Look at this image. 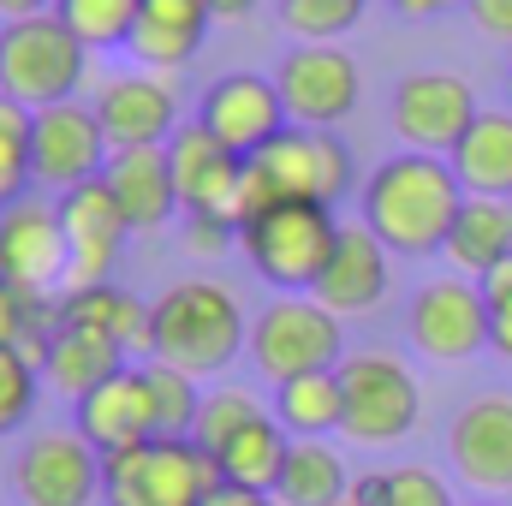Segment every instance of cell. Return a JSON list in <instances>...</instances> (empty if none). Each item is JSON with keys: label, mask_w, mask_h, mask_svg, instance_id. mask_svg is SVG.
<instances>
[{"label": "cell", "mask_w": 512, "mask_h": 506, "mask_svg": "<svg viewBox=\"0 0 512 506\" xmlns=\"http://www.w3.org/2000/svg\"><path fill=\"white\" fill-rule=\"evenodd\" d=\"M465 185L453 173L447 155H423V149H399L358 185L364 203V227L382 239L393 256H435L447 251V233L465 209Z\"/></svg>", "instance_id": "obj_1"}, {"label": "cell", "mask_w": 512, "mask_h": 506, "mask_svg": "<svg viewBox=\"0 0 512 506\" xmlns=\"http://www.w3.org/2000/svg\"><path fill=\"white\" fill-rule=\"evenodd\" d=\"M149 310H155V358L191 376H221L239 352H251V316L221 280H179Z\"/></svg>", "instance_id": "obj_2"}, {"label": "cell", "mask_w": 512, "mask_h": 506, "mask_svg": "<svg viewBox=\"0 0 512 506\" xmlns=\"http://www.w3.org/2000/svg\"><path fill=\"white\" fill-rule=\"evenodd\" d=\"M84 72H90V48L72 36L60 12L0 24V96H12L18 108L36 114L54 102H78Z\"/></svg>", "instance_id": "obj_3"}, {"label": "cell", "mask_w": 512, "mask_h": 506, "mask_svg": "<svg viewBox=\"0 0 512 506\" xmlns=\"http://www.w3.org/2000/svg\"><path fill=\"white\" fill-rule=\"evenodd\" d=\"M215 489H221V465L191 435L102 453V501L108 506H203Z\"/></svg>", "instance_id": "obj_4"}, {"label": "cell", "mask_w": 512, "mask_h": 506, "mask_svg": "<svg viewBox=\"0 0 512 506\" xmlns=\"http://www.w3.org/2000/svg\"><path fill=\"white\" fill-rule=\"evenodd\" d=\"M251 364H256V376H268L274 387L292 376L340 370L346 364V328L310 292H280L274 304L256 310V322H251Z\"/></svg>", "instance_id": "obj_5"}, {"label": "cell", "mask_w": 512, "mask_h": 506, "mask_svg": "<svg viewBox=\"0 0 512 506\" xmlns=\"http://www.w3.org/2000/svg\"><path fill=\"white\" fill-rule=\"evenodd\" d=\"M340 387H346V417H340V435L352 447H399L417 417H423V393H417V376L399 352H352L340 364Z\"/></svg>", "instance_id": "obj_6"}, {"label": "cell", "mask_w": 512, "mask_h": 506, "mask_svg": "<svg viewBox=\"0 0 512 506\" xmlns=\"http://www.w3.org/2000/svg\"><path fill=\"white\" fill-rule=\"evenodd\" d=\"M334 245H340V221L328 203H280L239 233V251L280 292H316Z\"/></svg>", "instance_id": "obj_7"}, {"label": "cell", "mask_w": 512, "mask_h": 506, "mask_svg": "<svg viewBox=\"0 0 512 506\" xmlns=\"http://www.w3.org/2000/svg\"><path fill=\"white\" fill-rule=\"evenodd\" d=\"M274 90L286 102V120L292 126H310V131H334L364 96V72L346 48L334 42H304L280 60L274 72Z\"/></svg>", "instance_id": "obj_8"}, {"label": "cell", "mask_w": 512, "mask_h": 506, "mask_svg": "<svg viewBox=\"0 0 512 506\" xmlns=\"http://www.w3.org/2000/svg\"><path fill=\"white\" fill-rule=\"evenodd\" d=\"M405 334L429 364H465L489 346V298L483 286L459 280H429L405 304Z\"/></svg>", "instance_id": "obj_9"}, {"label": "cell", "mask_w": 512, "mask_h": 506, "mask_svg": "<svg viewBox=\"0 0 512 506\" xmlns=\"http://www.w3.org/2000/svg\"><path fill=\"white\" fill-rule=\"evenodd\" d=\"M256 167L268 173V185L286 203H340L352 197L358 173H352V149L334 131H310V126H286L262 155H251Z\"/></svg>", "instance_id": "obj_10"}, {"label": "cell", "mask_w": 512, "mask_h": 506, "mask_svg": "<svg viewBox=\"0 0 512 506\" xmlns=\"http://www.w3.org/2000/svg\"><path fill=\"white\" fill-rule=\"evenodd\" d=\"M60 203V227H66V292L78 286H108L114 280V262L126 251V209L114 203L108 179H90V185H72L54 197Z\"/></svg>", "instance_id": "obj_11"}, {"label": "cell", "mask_w": 512, "mask_h": 506, "mask_svg": "<svg viewBox=\"0 0 512 506\" xmlns=\"http://www.w3.org/2000/svg\"><path fill=\"white\" fill-rule=\"evenodd\" d=\"M12 489L24 506H90L102 495V453L78 429H42L24 441Z\"/></svg>", "instance_id": "obj_12"}, {"label": "cell", "mask_w": 512, "mask_h": 506, "mask_svg": "<svg viewBox=\"0 0 512 506\" xmlns=\"http://www.w3.org/2000/svg\"><path fill=\"white\" fill-rule=\"evenodd\" d=\"M477 96L459 72H411L399 78L393 90V131L405 149H423V155H447L459 149V137L477 126Z\"/></svg>", "instance_id": "obj_13"}, {"label": "cell", "mask_w": 512, "mask_h": 506, "mask_svg": "<svg viewBox=\"0 0 512 506\" xmlns=\"http://www.w3.org/2000/svg\"><path fill=\"white\" fill-rule=\"evenodd\" d=\"M108 131L96 120V108L84 102H54V108H36V131H30V167H36V185L48 191H72V185H90L108 173Z\"/></svg>", "instance_id": "obj_14"}, {"label": "cell", "mask_w": 512, "mask_h": 506, "mask_svg": "<svg viewBox=\"0 0 512 506\" xmlns=\"http://www.w3.org/2000/svg\"><path fill=\"white\" fill-rule=\"evenodd\" d=\"M0 280L12 292H66V227L60 203L18 197L0 209Z\"/></svg>", "instance_id": "obj_15"}, {"label": "cell", "mask_w": 512, "mask_h": 506, "mask_svg": "<svg viewBox=\"0 0 512 506\" xmlns=\"http://www.w3.org/2000/svg\"><path fill=\"white\" fill-rule=\"evenodd\" d=\"M447 453L465 489L483 501L512 495V393H477L447 429Z\"/></svg>", "instance_id": "obj_16"}, {"label": "cell", "mask_w": 512, "mask_h": 506, "mask_svg": "<svg viewBox=\"0 0 512 506\" xmlns=\"http://www.w3.org/2000/svg\"><path fill=\"white\" fill-rule=\"evenodd\" d=\"M197 120L215 131L233 155H262L280 131L292 126L286 120V102H280V90H274V78H256V72H227V78H215L209 90H203V102H197Z\"/></svg>", "instance_id": "obj_17"}, {"label": "cell", "mask_w": 512, "mask_h": 506, "mask_svg": "<svg viewBox=\"0 0 512 506\" xmlns=\"http://www.w3.org/2000/svg\"><path fill=\"white\" fill-rule=\"evenodd\" d=\"M167 167H173V185H179V209L185 215H227L233 221L239 179H245V155H233L203 120H191V126H179L167 137Z\"/></svg>", "instance_id": "obj_18"}, {"label": "cell", "mask_w": 512, "mask_h": 506, "mask_svg": "<svg viewBox=\"0 0 512 506\" xmlns=\"http://www.w3.org/2000/svg\"><path fill=\"white\" fill-rule=\"evenodd\" d=\"M96 120L108 131V149H167L179 131V90L167 72H120L96 90Z\"/></svg>", "instance_id": "obj_19"}, {"label": "cell", "mask_w": 512, "mask_h": 506, "mask_svg": "<svg viewBox=\"0 0 512 506\" xmlns=\"http://www.w3.org/2000/svg\"><path fill=\"white\" fill-rule=\"evenodd\" d=\"M387 245L358 221V227H340V245L328 256V268H322V280H316V304H328L340 322L346 316H370V310H382L387 304V286H393V262H387Z\"/></svg>", "instance_id": "obj_20"}, {"label": "cell", "mask_w": 512, "mask_h": 506, "mask_svg": "<svg viewBox=\"0 0 512 506\" xmlns=\"http://www.w3.org/2000/svg\"><path fill=\"white\" fill-rule=\"evenodd\" d=\"M78 435L96 453H126V447L155 441V405H149L143 364H126L120 376H108L78 399Z\"/></svg>", "instance_id": "obj_21"}, {"label": "cell", "mask_w": 512, "mask_h": 506, "mask_svg": "<svg viewBox=\"0 0 512 506\" xmlns=\"http://www.w3.org/2000/svg\"><path fill=\"white\" fill-rule=\"evenodd\" d=\"M209 24H215L209 0H143L137 30H131L126 48L149 66V72H179V66L197 60Z\"/></svg>", "instance_id": "obj_22"}, {"label": "cell", "mask_w": 512, "mask_h": 506, "mask_svg": "<svg viewBox=\"0 0 512 506\" xmlns=\"http://www.w3.org/2000/svg\"><path fill=\"white\" fill-rule=\"evenodd\" d=\"M102 179H108L114 203L126 209L131 233H149V227H161L179 209V185H173L167 149H114Z\"/></svg>", "instance_id": "obj_23"}, {"label": "cell", "mask_w": 512, "mask_h": 506, "mask_svg": "<svg viewBox=\"0 0 512 506\" xmlns=\"http://www.w3.org/2000/svg\"><path fill=\"white\" fill-rule=\"evenodd\" d=\"M441 256L465 280H483L495 262H507L512 256V197H465V209H459Z\"/></svg>", "instance_id": "obj_24"}, {"label": "cell", "mask_w": 512, "mask_h": 506, "mask_svg": "<svg viewBox=\"0 0 512 506\" xmlns=\"http://www.w3.org/2000/svg\"><path fill=\"white\" fill-rule=\"evenodd\" d=\"M453 173L471 197H512V108H483L459 137Z\"/></svg>", "instance_id": "obj_25"}, {"label": "cell", "mask_w": 512, "mask_h": 506, "mask_svg": "<svg viewBox=\"0 0 512 506\" xmlns=\"http://www.w3.org/2000/svg\"><path fill=\"white\" fill-rule=\"evenodd\" d=\"M352 471L346 453L334 441H292L286 471L274 483V506H334L340 495H352Z\"/></svg>", "instance_id": "obj_26"}, {"label": "cell", "mask_w": 512, "mask_h": 506, "mask_svg": "<svg viewBox=\"0 0 512 506\" xmlns=\"http://www.w3.org/2000/svg\"><path fill=\"white\" fill-rule=\"evenodd\" d=\"M274 417L292 441H328L346 417V387L340 370H316V376H292L274 387Z\"/></svg>", "instance_id": "obj_27"}, {"label": "cell", "mask_w": 512, "mask_h": 506, "mask_svg": "<svg viewBox=\"0 0 512 506\" xmlns=\"http://www.w3.org/2000/svg\"><path fill=\"white\" fill-rule=\"evenodd\" d=\"M286 453H292V435L280 429V417L262 411L256 423H245V429L215 453V465H221L227 483H245V489L274 495V483H280V471H286Z\"/></svg>", "instance_id": "obj_28"}, {"label": "cell", "mask_w": 512, "mask_h": 506, "mask_svg": "<svg viewBox=\"0 0 512 506\" xmlns=\"http://www.w3.org/2000/svg\"><path fill=\"white\" fill-rule=\"evenodd\" d=\"M143 381H149V405H155V441H185L197 429V411H203L197 376L167 364V358H143Z\"/></svg>", "instance_id": "obj_29"}, {"label": "cell", "mask_w": 512, "mask_h": 506, "mask_svg": "<svg viewBox=\"0 0 512 506\" xmlns=\"http://www.w3.org/2000/svg\"><path fill=\"white\" fill-rule=\"evenodd\" d=\"M54 12L72 24V36L84 48H126L143 0H54Z\"/></svg>", "instance_id": "obj_30"}, {"label": "cell", "mask_w": 512, "mask_h": 506, "mask_svg": "<svg viewBox=\"0 0 512 506\" xmlns=\"http://www.w3.org/2000/svg\"><path fill=\"white\" fill-rule=\"evenodd\" d=\"M30 131H36V114L18 108L12 96H0V209H12L18 197H30V185H36Z\"/></svg>", "instance_id": "obj_31"}, {"label": "cell", "mask_w": 512, "mask_h": 506, "mask_svg": "<svg viewBox=\"0 0 512 506\" xmlns=\"http://www.w3.org/2000/svg\"><path fill=\"white\" fill-rule=\"evenodd\" d=\"M358 489H364L370 506H453L447 477L429 471V465H387V471L358 477Z\"/></svg>", "instance_id": "obj_32"}, {"label": "cell", "mask_w": 512, "mask_h": 506, "mask_svg": "<svg viewBox=\"0 0 512 506\" xmlns=\"http://www.w3.org/2000/svg\"><path fill=\"white\" fill-rule=\"evenodd\" d=\"M262 417V405H256L245 387H209L203 393V411H197V429H191V441L203 447V453H221L245 423Z\"/></svg>", "instance_id": "obj_33"}, {"label": "cell", "mask_w": 512, "mask_h": 506, "mask_svg": "<svg viewBox=\"0 0 512 506\" xmlns=\"http://www.w3.org/2000/svg\"><path fill=\"white\" fill-rule=\"evenodd\" d=\"M364 18V0H280V24L304 42H334Z\"/></svg>", "instance_id": "obj_34"}, {"label": "cell", "mask_w": 512, "mask_h": 506, "mask_svg": "<svg viewBox=\"0 0 512 506\" xmlns=\"http://www.w3.org/2000/svg\"><path fill=\"white\" fill-rule=\"evenodd\" d=\"M36 381H42V370H36L18 346H0V435H12V429L30 417Z\"/></svg>", "instance_id": "obj_35"}, {"label": "cell", "mask_w": 512, "mask_h": 506, "mask_svg": "<svg viewBox=\"0 0 512 506\" xmlns=\"http://www.w3.org/2000/svg\"><path fill=\"white\" fill-rule=\"evenodd\" d=\"M239 245V227L227 215H185V251L191 256H227Z\"/></svg>", "instance_id": "obj_36"}, {"label": "cell", "mask_w": 512, "mask_h": 506, "mask_svg": "<svg viewBox=\"0 0 512 506\" xmlns=\"http://www.w3.org/2000/svg\"><path fill=\"white\" fill-rule=\"evenodd\" d=\"M465 12H471V24H477L483 36L512 42V0H465Z\"/></svg>", "instance_id": "obj_37"}, {"label": "cell", "mask_w": 512, "mask_h": 506, "mask_svg": "<svg viewBox=\"0 0 512 506\" xmlns=\"http://www.w3.org/2000/svg\"><path fill=\"white\" fill-rule=\"evenodd\" d=\"M489 346H495L501 358H512V292L489 298Z\"/></svg>", "instance_id": "obj_38"}, {"label": "cell", "mask_w": 512, "mask_h": 506, "mask_svg": "<svg viewBox=\"0 0 512 506\" xmlns=\"http://www.w3.org/2000/svg\"><path fill=\"white\" fill-rule=\"evenodd\" d=\"M203 506H274V495H262V489H245V483H227V477H221V489H215Z\"/></svg>", "instance_id": "obj_39"}, {"label": "cell", "mask_w": 512, "mask_h": 506, "mask_svg": "<svg viewBox=\"0 0 512 506\" xmlns=\"http://www.w3.org/2000/svg\"><path fill=\"white\" fill-rule=\"evenodd\" d=\"M42 12H54V0H0V24H12V18H42Z\"/></svg>", "instance_id": "obj_40"}, {"label": "cell", "mask_w": 512, "mask_h": 506, "mask_svg": "<svg viewBox=\"0 0 512 506\" xmlns=\"http://www.w3.org/2000/svg\"><path fill=\"white\" fill-rule=\"evenodd\" d=\"M399 18H435V12H447V6H459V0H387Z\"/></svg>", "instance_id": "obj_41"}, {"label": "cell", "mask_w": 512, "mask_h": 506, "mask_svg": "<svg viewBox=\"0 0 512 506\" xmlns=\"http://www.w3.org/2000/svg\"><path fill=\"white\" fill-rule=\"evenodd\" d=\"M209 12H215V24H239L256 12V0H209Z\"/></svg>", "instance_id": "obj_42"}, {"label": "cell", "mask_w": 512, "mask_h": 506, "mask_svg": "<svg viewBox=\"0 0 512 506\" xmlns=\"http://www.w3.org/2000/svg\"><path fill=\"white\" fill-rule=\"evenodd\" d=\"M12 316H18V292L0 280V346H12Z\"/></svg>", "instance_id": "obj_43"}, {"label": "cell", "mask_w": 512, "mask_h": 506, "mask_svg": "<svg viewBox=\"0 0 512 506\" xmlns=\"http://www.w3.org/2000/svg\"><path fill=\"white\" fill-rule=\"evenodd\" d=\"M334 506H370V501H364V489H352V495H340Z\"/></svg>", "instance_id": "obj_44"}, {"label": "cell", "mask_w": 512, "mask_h": 506, "mask_svg": "<svg viewBox=\"0 0 512 506\" xmlns=\"http://www.w3.org/2000/svg\"><path fill=\"white\" fill-rule=\"evenodd\" d=\"M471 506H501V501H471Z\"/></svg>", "instance_id": "obj_45"}, {"label": "cell", "mask_w": 512, "mask_h": 506, "mask_svg": "<svg viewBox=\"0 0 512 506\" xmlns=\"http://www.w3.org/2000/svg\"><path fill=\"white\" fill-rule=\"evenodd\" d=\"M507 90H512V72H507Z\"/></svg>", "instance_id": "obj_46"}]
</instances>
